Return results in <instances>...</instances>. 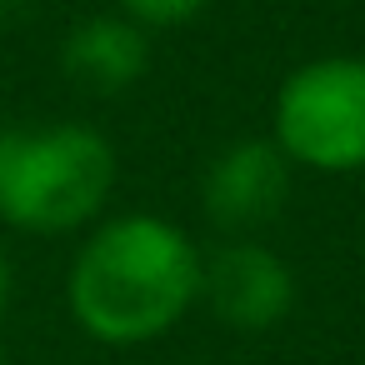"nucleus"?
<instances>
[{"mask_svg":"<svg viewBox=\"0 0 365 365\" xmlns=\"http://www.w3.org/2000/svg\"><path fill=\"white\" fill-rule=\"evenodd\" d=\"M210 0H120V16H130L145 31H165V26H185L195 21Z\"/></svg>","mask_w":365,"mask_h":365,"instance_id":"0eeeda50","label":"nucleus"},{"mask_svg":"<svg viewBox=\"0 0 365 365\" xmlns=\"http://www.w3.org/2000/svg\"><path fill=\"white\" fill-rule=\"evenodd\" d=\"M270 140L290 165L320 175L365 170V56H320L275 91Z\"/></svg>","mask_w":365,"mask_h":365,"instance_id":"7ed1b4c3","label":"nucleus"},{"mask_svg":"<svg viewBox=\"0 0 365 365\" xmlns=\"http://www.w3.org/2000/svg\"><path fill=\"white\" fill-rule=\"evenodd\" d=\"M61 66L76 86L96 91V96H115V91H125L145 76L150 36L130 16H91L66 36Z\"/></svg>","mask_w":365,"mask_h":365,"instance_id":"423d86ee","label":"nucleus"},{"mask_svg":"<svg viewBox=\"0 0 365 365\" xmlns=\"http://www.w3.org/2000/svg\"><path fill=\"white\" fill-rule=\"evenodd\" d=\"M0 365H6V355H0Z\"/></svg>","mask_w":365,"mask_h":365,"instance_id":"1a4fd4ad","label":"nucleus"},{"mask_svg":"<svg viewBox=\"0 0 365 365\" xmlns=\"http://www.w3.org/2000/svg\"><path fill=\"white\" fill-rule=\"evenodd\" d=\"M200 300L230 330H270L295 310V275L270 245L230 240L200 260Z\"/></svg>","mask_w":365,"mask_h":365,"instance_id":"20e7f679","label":"nucleus"},{"mask_svg":"<svg viewBox=\"0 0 365 365\" xmlns=\"http://www.w3.org/2000/svg\"><path fill=\"white\" fill-rule=\"evenodd\" d=\"M115 190V150L91 125L0 130V220L61 235L101 215Z\"/></svg>","mask_w":365,"mask_h":365,"instance_id":"f03ea898","label":"nucleus"},{"mask_svg":"<svg viewBox=\"0 0 365 365\" xmlns=\"http://www.w3.org/2000/svg\"><path fill=\"white\" fill-rule=\"evenodd\" d=\"M290 160L270 135L230 140L200 180V205L220 230H255L280 215L290 195Z\"/></svg>","mask_w":365,"mask_h":365,"instance_id":"39448f33","label":"nucleus"},{"mask_svg":"<svg viewBox=\"0 0 365 365\" xmlns=\"http://www.w3.org/2000/svg\"><path fill=\"white\" fill-rule=\"evenodd\" d=\"M6 290H11V270H6V255H0V305H6Z\"/></svg>","mask_w":365,"mask_h":365,"instance_id":"6e6552de","label":"nucleus"},{"mask_svg":"<svg viewBox=\"0 0 365 365\" xmlns=\"http://www.w3.org/2000/svg\"><path fill=\"white\" fill-rule=\"evenodd\" d=\"M200 250L160 215L106 220L71 265V315L101 345H145L200 300Z\"/></svg>","mask_w":365,"mask_h":365,"instance_id":"f257e3e1","label":"nucleus"}]
</instances>
